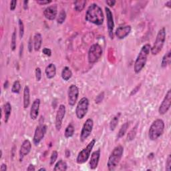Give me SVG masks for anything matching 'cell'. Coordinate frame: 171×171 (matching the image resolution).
<instances>
[{
  "mask_svg": "<svg viewBox=\"0 0 171 171\" xmlns=\"http://www.w3.org/2000/svg\"><path fill=\"white\" fill-rule=\"evenodd\" d=\"M85 19L87 22L96 26H102L104 21V16L102 8L96 3H92L86 12Z\"/></svg>",
  "mask_w": 171,
  "mask_h": 171,
  "instance_id": "1",
  "label": "cell"
},
{
  "mask_svg": "<svg viewBox=\"0 0 171 171\" xmlns=\"http://www.w3.org/2000/svg\"><path fill=\"white\" fill-rule=\"evenodd\" d=\"M151 46L149 44L144 45L136 59L134 66V70L136 74H139L144 68L147 62V58L150 52Z\"/></svg>",
  "mask_w": 171,
  "mask_h": 171,
  "instance_id": "2",
  "label": "cell"
},
{
  "mask_svg": "<svg viewBox=\"0 0 171 171\" xmlns=\"http://www.w3.org/2000/svg\"><path fill=\"white\" fill-rule=\"evenodd\" d=\"M123 153L124 148L121 145H118L114 148L108 160L107 167L108 170L112 171L117 168L121 160Z\"/></svg>",
  "mask_w": 171,
  "mask_h": 171,
  "instance_id": "3",
  "label": "cell"
},
{
  "mask_svg": "<svg viewBox=\"0 0 171 171\" xmlns=\"http://www.w3.org/2000/svg\"><path fill=\"white\" fill-rule=\"evenodd\" d=\"M165 124L162 119H157L150 125L148 130V137L150 140H157L163 135Z\"/></svg>",
  "mask_w": 171,
  "mask_h": 171,
  "instance_id": "4",
  "label": "cell"
},
{
  "mask_svg": "<svg viewBox=\"0 0 171 171\" xmlns=\"http://www.w3.org/2000/svg\"><path fill=\"white\" fill-rule=\"evenodd\" d=\"M166 40V29L164 27L160 29L154 41L153 46L150 48V52L154 56L158 55L162 51Z\"/></svg>",
  "mask_w": 171,
  "mask_h": 171,
  "instance_id": "5",
  "label": "cell"
},
{
  "mask_svg": "<svg viewBox=\"0 0 171 171\" xmlns=\"http://www.w3.org/2000/svg\"><path fill=\"white\" fill-rule=\"evenodd\" d=\"M102 48L98 44H94L90 47L88 53V62L90 64L96 63L102 57Z\"/></svg>",
  "mask_w": 171,
  "mask_h": 171,
  "instance_id": "6",
  "label": "cell"
},
{
  "mask_svg": "<svg viewBox=\"0 0 171 171\" xmlns=\"http://www.w3.org/2000/svg\"><path fill=\"white\" fill-rule=\"evenodd\" d=\"M96 142V139L94 138L92 139L86 146V147L84 148L78 153L76 158V163L78 164H84L89 159L90 154H91V152L94 147Z\"/></svg>",
  "mask_w": 171,
  "mask_h": 171,
  "instance_id": "7",
  "label": "cell"
},
{
  "mask_svg": "<svg viewBox=\"0 0 171 171\" xmlns=\"http://www.w3.org/2000/svg\"><path fill=\"white\" fill-rule=\"evenodd\" d=\"M89 107V100L86 97H84L80 99L76 108V117L81 120L86 115Z\"/></svg>",
  "mask_w": 171,
  "mask_h": 171,
  "instance_id": "8",
  "label": "cell"
},
{
  "mask_svg": "<svg viewBox=\"0 0 171 171\" xmlns=\"http://www.w3.org/2000/svg\"><path fill=\"white\" fill-rule=\"evenodd\" d=\"M93 127L94 121L92 118H88L86 120L82 127L80 137V139L82 142L85 141L86 139H87L90 137V135L91 134L92 132Z\"/></svg>",
  "mask_w": 171,
  "mask_h": 171,
  "instance_id": "9",
  "label": "cell"
},
{
  "mask_svg": "<svg viewBox=\"0 0 171 171\" xmlns=\"http://www.w3.org/2000/svg\"><path fill=\"white\" fill-rule=\"evenodd\" d=\"M79 96V88L76 85L72 84L68 88V104L71 106H74L77 102Z\"/></svg>",
  "mask_w": 171,
  "mask_h": 171,
  "instance_id": "10",
  "label": "cell"
},
{
  "mask_svg": "<svg viewBox=\"0 0 171 171\" xmlns=\"http://www.w3.org/2000/svg\"><path fill=\"white\" fill-rule=\"evenodd\" d=\"M46 130L47 127L44 124H39L36 127L33 138V142L35 145L38 146L39 142L42 141V140L44 138V136L46 133Z\"/></svg>",
  "mask_w": 171,
  "mask_h": 171,
  "instance_id": "11",
  "label": "cell"
},
{
  "mask_svg": "<svg viewBox=\"0 0 171 171\" xmlns=\"http://www.w3.org/2000/svg\"><path fill=\"white\" fill-rule=\"evenodd\" d=\"M171 106V90H168V92L166 94L163 100V102L160 104L158 112L160 115H164L167 113L170 108Z\"/></svg>",
  "mask_w": 171,
  "mask_h": 171,
  "instance_id": "12",
  "label": "cell"
},
{
  "mask_svg": "<svg viewBox=\"0 0 171 171\" xmlns=\"http://www.w3.org/2000/svg\"><path fill=\"white\" fill-rule=\"evenodd\" d=\"M66 109L65 105L60 104L58 109L57 114L56 116V122H55V126H56L57 131H60L62 128L63 120L65 117V115H66Z\"/></svg>",
  "mask_w": 171,
  "mask_h": 171,
  "instance_id": "13",
  "label": "cell"
},
{
  "mask_svg": "<svg viewBox=\"0 0 171 171\" xmlns=\"http://www.w3.org/2000/svg\"><path fill=\"white\" fill-rule=\"evenodd\" d=\"M106 15L107 19V27L108 30V34L110 39H113L114 38V22L113 15L110 8L106 7L105 8Z\"/></svg>",
  "mask_w": 171,
  "mask_h": 171,
  "instance_id": "14",
  "label": "cell"
},
{
  "mask_svg": "<svg viewBox=\"0 0 171 171\" xmlns=\"http://www.w3.org/2000/svg\"><path fill=\"white\" fill-rule=\"evenodd\" d=\"M32 149V143L29 140L26 139L22 142L21 147L19 150V160L20 161H22L23 158L27 156Z\"/></svg>",
  "mask_w": 171,
  "mask_h": 171,
  "instance_id": "15",
  "label": "cell"
},
{
  "mask_svg": "<svg viewBox=\"0 0 171 171\" xmlns=\"http://www.w3.org/2000/svg\"><path fill=\"white\" fill-rule=\"evenodd\" d=\"M58 14V8L56 5H52V6H48L44 11V16L48 20H54L57 17Z\"/></svg>",
  "mask_w": 171,
  "mask_h": 171,
  "instance_id": "16",
  "label": "cell"
},
{
  "mask_svg": "<svg viewBox=\"0 0 171 171\" xmlns=\"http://www.w3.org/2000/svg\"><path fill=\"white\" fill-rule=\"evenodd\" d=\"M130 32H131V26H120L116 29L115 35L118 39H123L127 37Z\"/></svg>",
  "mask_w": 171,
  "mask_h": 171,
  "instance_id": "17",
  "label": "cell"
},
{
  "mask_svg": "<svg viewBox=\"0 0 171 171\" xmlns=\"http://www.w3.org/2000/svg\"><path fill=\"white\" fill-rule=\"evenodd\" d=\"M100 150L98 149L97 150H96L94 153H92L91 157H90V168L92 170H94L98 167V163L100 161Z\"/></svg>",
  "mask_w": 171,
  "mask_h": 171,
  "instance_id": "18",
  "label": "cell"
},
{
  "mask_svg": "<svg viewBox=\"0 0 171 171\" xmlns=\"http://www.w3.org/2000/svg\"><path fill=\"white\" fill-rule=\"evenodd\" d=\"M39 106H40V100L36 99L32 103L30 109V118L32 120H36L39 115Z\"/></svg>",
  "mask_w": 171,
  "mask_h": 171,
  "instance_id": "19",
  "label": "cell"
},
{
  "mask_svg": "<svg viewBox=\"0 0 171 171\" xmlns=\"http://www.w3.org/2000/svg\"><path fill=\"white\" fill-rule=\"evenodd\" d=\"M46 77L48 79H52L56 74V67L54 64H49L45 69Z\"/></svg>",
  "mask_w": 171,
  "mask_h": 171,
  "instance_id": "20",
  "label": "cell"
},
{
  "mask_svg": "<svg viewBox=\"0 0 171 171\" xmlns=\"http://www.w3.org/2000/svg\"><path fill=\"white\" fill-rule=\"evenodd\" d=\"M42 36L41 34L36 33L34 36V48L35 51H39L42 47Z\"/></svg>",
  "mask_w": 171,
  "mask_h": 171,
  "instance_id": "21",
  "label": "cell"
},
{
  "mask_svg": "<svg viewBox=\"0 0 171 171\" xmlns=\"http://www.w3.org/2000/svg\"><path fill=\"white\" fill-rule=\"evenodd\" d=\"M30 104V90L28 86H25L23 89V107L28 108Z\"/></svg>",
  "mask_w": 171,
  "mask_h": 171,
  "instance_id": "22",
  "label": "cell"
},
{
  "mask_svg": "<svg viewBox=\"0 0 171 171\" xmlns=\"http://www.w3.org/2000/svg\"><path fill=\"white\" fill-rule=\"evenodd\" d=\"M12 105L9 102H7L3 106V112H4V121L5 123H7L9 120V118L10 117V115L12 113Z\"/></svg>",
  "mask_w": 171,
  "mask_h": 171,
  "instance_id": "23",
  "label": "cell"
},
{
  "mask_svg": "<svg viewBox=\"0 0 171 171\" xmlns=\"http://www.w3.org/2000/svg\"><path fill=\"white\" fill-rule=\"evenodd\" d=\"M62 78L64 81H68V80L72 76V72L70 68L68 66L64 67L62 71Z\"/></svg>",
  "mask_w": 171,
  "mask_h": 171,
  "instance_id": "24",
  "label": "cell"
},
{
  "mask_svg": "<svg viewBox=\"0 0 171 171\" xmlns=\"http://www.w3.org/2000/svg\"><path fill=\"white\" fill-rule=\"evenodd\" d=\"M68 169V164L66 161H64L63 160H60L59 161L56 163V164H55V167L54 168V170L55 171H59V170H62L64 171Z\"/></svg>",
  "mask_w": 171,
  "mask_h": 171,
  "instance_id": "25",
  "label": "cell"
},
{
  "mask_svg": "<svg viewBox=\"0 0 171 171\" xmlns=\"http://www.w3.org/2000/svg\"><path fill=\"white\" fill-rule=\"evenodd\" d=\"M171 62V52L170 50L164 54V56H163L162 59V62H161V67L164 68H167L168 66L170 64Z\"/></svg>",
  "mask_w": 171,
  "mask_h": 171,
  "instance_id": "26",
  "label": "cell"
},
{
  "mask_svg": "<svg viewBox=\"0 0 171 171\" xmlns=\"http://www.w3.org/2000/svg\"><path fill=\"white\" fill-rule=\"evenodd\" d=\"M74 132H75L74 126L73 125V124L70 123L68 125V127H66V130H65V132H64L65 137H66V138H69L72 137L74 136Z\"/></svg>",
  "mask_w": 171,
  "mask_h": 171,
  "instance_id": "27",
  "label": "cell"
},
{
  "mask_svg": "<svg viewBox=\"0 0 171 171\" xmlns=\"http://www.w3.org/2000/svg\"><path fill=\"white\" fill-rule=\"evenodd\" d=\"M120 116V113L117 114V115H115L114 117H112V118L111 119L110 122V130H111V131H114L115 130V128H117V125L118 124L119 122V118Z\"/></svg>",
  "mask_w": 171,
  "mask_h": 171,
  "instance_id": "28",
  "label": "cell"
},
{
  "mask_svg": "<svg viewBox=\"0 0 171 171\" xmlns=\"http://www.w3.org/2000/svg\"><path fill=\"white\" fill-rule=\"evenodd\" d=\"M86 4V1L85 0H78L74 2V9L76 12H80L85 8Z\"/></svg>",
  "mask_w": 171,
  "mask_h": 171,
  "instance_id": "29",
  "label": "cell"
},
{
  "mask_svg": "<svg viewBox=\"0 0 171 171\" xmlns=\"http://www.w3.org/2000/svg\"><path fill=\"white\" fill-rule=\"evenodd\" d=\"M128 127H129V122H125L123 125H122V127H121V128H120L119 132H118V135H117V138L118 139L124 137V134H126V132H127Z\"/></svg>",
  "mask_w": 171,
  "mask_h": 171,
  "instance_id": "30",
  "label": "cell"
},
{
  "mask_svg": "<svg viewBox=\"0 0 171 171\" xmlns=\"http://www.w3.org/2000/svg\"><path fill=\"white\" fill-rule=\"evenodd\" d=\"M21 88L22 86L21 84H20V82L19 80H16L12 85V92L14 94H19L20 91H21Z\"/></svg>",
  "mask_w": 171,
  "mask_h": 171,
  "instance_id": "31",
  "label": "cell"
},
{
  "mask_svg": "<svg viewBox=\"0 0 171 171\" xmlns=\"http://www.w3.org/2000/svg\"><path fill=\"white\" fill-rule=\"evenodd\" d=\"M66 12H65L64 10H62V11H60V12L59 13V16L57 19L58 23L62 24L65 22V20H66Z\"/></svg>",
  "mask_w": 171,
  "mask_h": 171,
  "instance_id": "32",
  "label": "cell"
},
{
  "mask_svg": "<svg viewBox=\"0 0 171 171\" xmlns=\"http://www.w3.org/2000/svg\"><path fill=\"white\" fill-rule=\"evenodd\" d=\"M137 127H138V125H137L135 127H134L128 134L127 139L128 140H129V141H131V140L134 139L137 132Z\"/></svg>",
  "mask_w": 171,
  "mask_h": 171,
  "instance_id": "33",
  "label": "cell"
},
{
  "mask_svg": "<svg viewBox=\"0 0 171 171\" xmlns=\"http://www.w3.org/2000/svg\"><path fill=\"white\" fill-rule=\"evenodd\" d=\"M18 26H19V35L20 38H23L24 35V25L23 21L21 19L18 20Z\"/></svg>",
  "mask_w": 171,
  "mask_h": 171,
  "instance_id": "34",
  "label": "cell"
},
{
  "mask_svg": "<svg viewBox=\"0 0 171 171\" xmlns=\"http://www.w3.org/2000/svg\"><path fill=\"white\" fill-rule=\"evenodd\" d=\"M16 48V32L14 30L12 36V41H11V49L12 51H15Z\"/></svg>",
  "mask_w": 171,
  "mask_h": 171,
  "instance_id": "35",
  "label": "cell"
},
{
  "mask_svg": "<svg viewBox=\"0 0 171 171\" xmlns=\"http://www.w3.org/2000/svg\"><path fill=\"white\" fill-rule=\"evenodd\" d=\"M58 157V153L56 150H54L52 152L51 157H50V165H53L55 162L56 161V160Z\"/></svg>",
  "mask_w": 171,
  "mask_h": 171,
  "instance_id": "36",
  "label": "cell"
},
{
  "mask_svg": "<svg viewBox=\"0 0 171 171\" xmlns=\"http://www.w3.org/2000/svg\"><path fill=\"white\" fill-rule=\"evenodd\" d=\"M36 79L37 82H39L42 79V70L39 68H36Z\"/></svg>",
  "mask_w": 171,
  "mask_h": 171,
  "instance_id": "37",
  "label": "cell"
},
{
  "mask_svg": "<svg viewBox=\"0 0 171 171\" xmlns=\"http://www.w3.org/2000/svg\"><path fill=\"white\" fill-rule=\"evenodd\" d=\"M166 170L170 171L171 170V157L170 154L168 156V158L167 159V162H166Z\"/></svg>",
  "mask_w": 171,
  "mask_h": 171,
  "instance_id": "38",
  "label": "cell"
},
{
  "mask_svg": "<svg viewBox=\"0 0 171 171\" xmlns=\"http://www.w3.org/2000/svg\"><path fill=\"white\" fill-rule=\"evenodd\" d=\"M104 92H102V93H100L99 95H98L96 98V100H95V101H96V103H100V102H101L102 101V100L104 98Z\"/></svg>",
  "mask_w": 171,
  "mask_h": 171,
  "instance_id": "39",
  "label": "cell"
},
{
  "mask_svg": "<svg viewBox=\"0 0 171 171\" xmlns=\"http://www.w3.org/2000/svg\"><path fill=\"white\" fill-rule=\"evenodd\" d=\"M42 53H43L44 55H46V56H49V57L52 56V51H51V49H49V48H43V49H42Z\"/></svg>",
  "mask_w": 171,
  "mask_h": 171,
  "instance_id": "40",
  "label": "cell"
},
{
  "mask_svg": "<svg viewBox=\"0 0 171 171\" xmlns=\"http://www.w3.org/2000/svg\"><path fill=\"white\" fill-rule=\"evenodd\" d=\"M17 3L18 2L16 0H13L11 2H10V7L9 9L11 11H14L15 9L16 8V6H17Z\"/></svg>",
  "mask_w": 171,
  "mask_h": 171,
  "instance_id": "41",
  "label": "cell"
},
{
  "mask_svg": "<svg viewBox=\"0 0 171 171\" xmlns=\"http://www.w3.org/2000/svg\"><path fill=\"white\" fill-rule=\"evenodd\" d=\"M36 2L39 5H47L52 3V1H51V0H38Z\"/></svg>",
  "mask_w": 171,
  "mask_h": 171,
  "instance_id": "42",
  "label": "cell"
},
{
  "mask_svg": "<svg viewBox=\"0 0 171 171\" xmlns=\"http://www.w3.org/2000/svg\"><path fill=\"white\" fill-rule=\"evenodd\" d=\"M33 44H34V42L32 41V38H30L29 39L28 42V50L29 52H32L33 50Z\"/></svg>",
  "mask_w": 171,
  "mask_h": 171,
  "instance_id": "43",
  "label": "cell"
},
{
  "mask_svg": "<svg viewBox=\"0 0 171 171\" xmlns=\"http://www.w3.org/2000/svg\"><path fill=\"white\" fill-rule=\"evenodd\" d=\"M106 3L110 7H113L116 3V1L115 0H107V1H106Z\"/></svg>",
  "mask_w": 171,
  "mask_h": 171,
  "instance_id": "44",
  "label": "cell"
},
{
  "mask_svg": "<svg viewBox=\"0 0 171 171\" xmlns=\"http://www.w3.org/2000/svg\"><path fill=\"white\" fill-rule=\"evenodd\" d=\"M27 170L28 171H34V170H36V168H35V167L33 164H30L28 166V167L27 168Z\"/></svg>",
  "mask_w": 171,
  "mask_h": 171,
  "instance_id": "45",
  "label": "cell"
},
{
  "mask_svg": "<svg viewBox=\"0 0 171 171\" xmlns=\"http://www.w3.org/2000/svg\"><path fill=\"white\" fill-rule=\"evenodd\" d=\"M0 170L1 171H6L7 170V165L6 164H2L0 167Z\"/></svg>",
  "mask_w": 171,
  "mask_h": 171,
  "instance_id": "46",
  "label": "cell"
},
{
  "mask_svg": "<svg viewBox=\"0 0 171 171\" xmlns=\"http://www.w3.org/2000/svg\"><path fill=\"white\" fill-rule=\"evenodd\" d=\"M171 1H168V2H167V3H166V4H165V6H167V7H168V8H170V6H171Z\"/></svg>",
  "mask_w": 171,
  "mask_h": 171,
  "instance_id": "47",
  "label": "cell"
},
{
  "mask_svg": "<svg viewBox=\"0 0 171 171\" xmlns=\"http://www.w3.org/2000/svg\"><path fill=\"white\" fill-rule=\"evenodd\" d=\"M23 3H24V9H26V6H28V1H25L24 2H23Z\"/></svg>",
  "mask_w": 171,
  "mask_h": 171,
  "instance_id": "48",
  "label": "cell"
},
{
  "mask_svg": "<svg viewBox=\"0 0 171 171\" xmlns=\"http://www.w3.org/2000/svg\"><path fill=\"white\" fill-rule=\"evenodd\" d=\"M66 157H70V152L69 151V150H66Z\"/></svg>",
  "mask_w": 171,
  "mask_h": 171,
  "instance_id": "49",
  "label": "cell"
},
{
  "mask_svg": "<svg viewBox=\"0 0 171 171\" xmlns=\"http://www.w3.org/2000/svg\"><path fill=\"white\" fill-rule=\"evenodd\" d=\"M39 171H40V170H46V169L45 168H39Z\"/></svg>",
  "mask_w": 171,
  "mask_h": 171,
  "instance_id": "50",
  "label": "cell"
}]
</instances>
